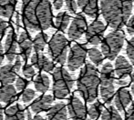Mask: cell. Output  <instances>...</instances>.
<instances>
[{
    "mask_svg": "<svg viewBox=\"0 0 134 120\" xmlns=\"http://www.w3.org/2000/svg\"><path fill=\"white\" fill-rule=\"evenodd\" d=\"M48 120H68V107L64 103H58L48 112Z\"/></svg>",
    "mask_w": 134,
    "mask_h": 120,
    "instance_id": "obj_20",
    "label": "cell"
},
{
    "mask_svg": "<svg viewBox=\"0 0 134 120\" xmlns=\"http://www.w3.org/2000/svg\"><path fill=\"white\" fill-rule=\"evenodd\" d=\"M48 52L49 57L60 65H64L68 59V50H69V41L61 33H57L52 37L48 42Z\"/></svg>",
    "mask_w": 134,
    "mask_h": 120,
    "instance_id": "obj_7",
    "label": "cell"
},
{
    "mask_svg": "<svg viewBox=\"0 0 134 120\" xmlns=\"http://www.w3.org/2000/svg\"><path fill=\"white\" fill-rule=\"evenodd\" d=\"M126 53H127L129 59L131 60V64L134 65V37L130 39L128 42L127 46H126Z\"/></svg>",
    "mask_w": 134,
    "mask_h": 120,
    "instance_id": "obj_30",
    "label": "cell"
},
{
    "mask_svg": "<svg viewBox=\"0 0 134 120\" xmlns=\"http://www.w3.org/2000/svg\"><path fill=\"white\" fill-rule=\"evenodd\" d=\"M88 56L90 57V59L91 60L92 63L95 65H97V67L100 65L103 62V59H104V56L101 53V51H99V49H97L95 47H92L88 49Z\"/></svg>",
    "mask_w": 134,
    "mask_h": 120,
    "instance_id": "obj_29",
    "label": "cell"
},
{
    "mask_svg": "<svg viewBox=\"0 0 134 120\" xmlns=\"http://www.w3.org/2000/svg\"><path fill=\"white\" fill-rule=\"evenodd\" d=\"M88 48L82 44H75L71 46L68 56V67L70 71H76L84 65L88 55Z\"/></svg>",
    "mask_w": 134,
    "mask_h": 120,
    "instance_id": "obj_8",
    "label": "cell"
},
{
    "mask_svg": "<svg viewBox=\"0 0 134 120\" xmlns=\"http://www.w3.org/2000/svg\"><path fill=\"white\" fill-rule=\"evenodd\" d=\"M34 86L37 91L39 93H45L49 88L50 79L46 74H39L37 76L34 81Z\"/></svg>",
    "mask_w": 134,
    "mask_h": 120,
    "instance_id": "obj_23",
    "label": "cell"
},
{
    "mask_svg": "<svg viewBox=\"0 0 134 120\" xmlns=\"http://www.w3.org/2000/svg\"><path fill=\"white\" fill-rule=\"evenodd\" d=\"M4 119V111H3V106H2L1 103H0V120Z\"/></svg>",
    "mask_w": 134,
    "mask_h": 120,
    "instance_id": "obj_45",
    "label": "cell"
},
{
    "mask_svg": "<svg viewBox=\"0 0 134 120\" xmlns=\"http://www.w3.org/2000/svg\"><path fill=\"white\" fill-rule=\"evenodd\" d=\"M18 46H19L20 57L25 63H27L33 49V41L26 31H22L20 33L18 37Z\"/></svg>",
    "mask_w": 134,
    "mask_h": 120,
    "instance_id": "obj_14",
    "label": "cell"
},
{
    "mask_svg": "<svg viewBox=\"0 0 134 120\" xmlns=\"http://www.w3.org/2000/svg\"><path fill=\"white\" fill-rule=\"evenodd\" d=\"M115 83L117 84L118 86H120V87H125V86L128 85V80L127 79H119L117 81H115Z\"/></svg>",
    "mask_w": 134,
    "mask_h": 120,
    "instance_id": "obj_40",
    "label": "cell"
},
{
    "mask_svg": "<svg viewBox=\"0 0 134 120\" xmlns=\"http://www.w3.org/2000/svg\"><path fill=\"white\" fill-rule=\"evenodd\" d=\"M125 40V35L121 30H114L109 33L100 45L101 53L109 60H114L118 57L119 53L122 49Z\"/></svg>",
    "mask_w": 134,
    "mask_h": 120,
    "instance_id": "obj_6",
    "label": "cell"
},
{
    "mask_svg": "<svg viewBox=\"0 0 134 120\" xmlns=\"http://www.w3.org/2000/svg\"><path fill=\"white\" fill-rule=\"evenodd\" d=\"M66 4V7L71 14H76L78 10V4L76 0H64Z\"/></svg>",
    "mask_w": 134,
    "mask_h": 120,
    "instance_id": "obj_33",
    "label": "cell"
},
{
    "mask_svg": "<svg viewBox=\"0 0 134 120\" xmlns=\"http://www.w3.org/2000/svg\"><path fill=\"white\" fill-rule=\"evenodd\" d=\"M74 86V80L64 67H57L53 72V95L56 98L63 99L69 95Z\"/></svg>",
    "mask_w": 134,
    "mask_h": 120,
    "instance_id": "obj_5",
    "label": "cell"
},
{
    "mask_svg": "<svg viewBox=\"0 0 134 120\" xmlns=\"http://www.w3.org/2000/svg\"><path fill=\"white\" fill-rule=\"evenodd\" d=\"M16 31H19L20 27V15L19 13H16Z\"/></svg>",
    "mask_w": 134,
    "mask_h": 120,
    "instance_id": "obj_41",
    "label": "cell"
},
{
    "mask_svg": "<svg viewBox=\"0 0 134 120\" xmlns=\"http://www.w3.org/2000/svg\"><path fill=\"white\" fill-rule=\"evenodd\" d=\"M33 120H45L44 118H43L41 116H39V115H37V116H35V117H34V119Z\"/></svg>",
    "mask_w": 134,
    "mask_h": 120,
    "instance_id": "obj_46",
    "label": "cell"
},
{
    "mask_svg": "<svg viewBox=\"0 0 134 120\" xmlns=\"http://www.w3.org/2000/svg\"><path fill=\"white\" fill-rule=\"evenodd\" d=\"M64 3V0H53V5H54V8L56 10H58L62 7Z\"/></svg>",
    "mask_w": 134,
    "mask_h": 120,
    "instance_id": "obj_39",
    "label": "cell"
},
{
    "mask_svg": "<svg viewBox=\"0 0 134 120\" xmlns=\"http://www.w3.org/2000/svg\"><path fill=\"white\" fill-rule=\"evenodd\" d=\"M26 113L21 105L16 104L9 106L5 111V120H25Z\"/></svg>",
    "mask_w": 134,
    "mask_h": 120,
    "instance_id": "obj_21",
    "label": "cell"
},
{
    "mask_svg": "<svg viewBox=\"0 0 134 120\" xmlns=\"http://www.w3.org/2000/svg\"><path fill=\"white\" fill-rule=\"evenodd\" d=\"M48 37L46 33L44 32H39L37 35H36L35 39L33 40V49L35 53H39V52L43 51L46 46L47 42H48Z\"/></svg>",
    "mask_w": 134,
    "mask_h": 120,
    "instance_id": "obj_26",
    "label": "cell"
},
{
    "mask_svg": "<svg viewBox=\"0 0 134 120\" xmlns=\"http://www.w3.org/2000/svg\"><path fill=\"white\" fill-rule=\"evenodd\" d=\"M31 64L38 70L45 71L47 73L55 70V64L48 57L42 53H34L31 56Z\"/></svg>",
    "mask_w": 134,
    "mask_h": 120,
    "instance_id": "obj_13",
    "label": "cell"
},
{
    "mask_svg": "<svg viewBox=\"0 0 134 120\" xmlns=\"http://www.w3.org/2000/svg\"><path fill=\"white\" fill-rule=\"evenodd\" d=\"M18 41H16V34L13 29H10L7 35L4 45L5 57L9 62H13L16 57V47H18Z\"/></svg>",
    "mask_w": 134,
    "mask_h": 120,
    "instance_id": "obj_12",
    "label": "cell"
},
{
    "mask_svg": "<svg viewBox=\"0 0 134 120\" xmlns=\"http://www.w3.org/2000/svg\"><path fill=\"white\" fill-rule=\"evenodd\" d=\"M22 72H23V75L25 76V77L27 78V79H31L36 74L35 68L33 67V65H27V64H26V65L22 67Z\"/></svg>",
    "mask_w": 134,
    "mask_h": 120,
    "instance_id": "obj_32",
    "label": "cell"
},
{
    "mask_svg": "<svg viewBox=\"0 0 134 120\" xmlns=\"http://www.w3.org/2000/svg\"><path fill=\"white\" fill-rule=\"evenodd\" d=\"M115 74L119 79H125L132 74V65L123 56H119L115 61Z\"/></svg>",
    "mask_w": 134,
    "mask_h": 120,
    "instance_id": "obj_15",
    "label": "cell"
},
{
    "mask_svg": "<svg viewBox=\"0 0 134 120\" xmlns=\"http://www.w3.org/2000/svg\"><path fill=\"white\" fill-rule=\"evenodd\" d=\"M28 84H29V81L27 79H25L24 77H21V76L18 77V79L16 80V87L18 91H22V90H24Z\"/></svg>",
    "mask_w": 134,
    "mask_h": 120,
    "instance_id": "obj_34",
    "label": "cell"
},
{
    "mask_svg": "<svg viewBox=\"0 0 134 120\" xmlns=\"http://www.w3.org/2000/svg\"><path fill=\"white\" fill-rule=\"evenodd\" d=\"M99 76L95 65L87 63L79 75L77 87L84 100L92 103L97 99L99 88Z\"/></svg>",
    "mask_w": 134,
    "mask_h": 120,
    "instance_id": "obj_3",
    "label": "cell"
},
{
    "mask_svg": "<svg viewBox=\"0 0 134 120\" xmlns=\"http://www.w3.org/2000/svg\"><path fill=\"white\" fill-rule=\"evenodd\" d=\"M101 120H123L116 107L112 106H108L103 110L101 115Z\"/></svg>",
    "mask_w": 134,
    "mask_h": 120,
    "instance_id": "obj_27",
    "label": "cell"
},
{
    "mask_svg": "<svg viewBox=\"0 0 134 120\" xmlns=\"http://www.w3.org/2000/svg\"><path fill=\"white\" fill-rule=\"evenodd\" d=\"M113 101L117 110L123 112L132 101L131 94L127 88H120L116 92Z\"/></svg>",
    "mask_w": 134,
    "mask_h": 120,
    "instance_id": "obj_16",
    "label": "cell"
},
{
    "mask_svg": "<svg viewBox=\"0 0 134 120\" xmlns=\"http://www.w3.org/2000/svg\"><path fill=\"white\" fill-rule=\"evenodd\" d=\"M35 91H34L33 89L31 88H27L24 90L23 94H22L21 95V100L23 101L24 103H26V104H27V103H29L31 100H33L34 97H35Z\"/></svg>",
    "mask_w": 134,
    "mask_h": 120,
    "instance_id": "obj_31",
    "label": "cell"
},
{
    "mask_svg": "<svg viewBox=\"0 0 134 120\" xmlns=\"http://www.w3.org/2000/svg\"><path fill=\"white\" fill-rule=\"evenodd\" d=\"M103 112V105L99 101L94 102L88 110V116L91 120L98 119Z\"/></svg>",
    "mask_w": 134,
    "mask_h": 120,
    "instance_id": "obj_28",
    "label": "cell"
},
{
    "mask_svg": "<svg viewBox=\"0 0 134 120\" xmlns=\"http://www.w3.org/2000/svg\"><path fill=\"white\" fill-rule=\"evenodd\" d=\"M53 101L54 97L51 95H43L34 100V102L30 106V108L34 113H40L42 111L50 109Z\"/></svg>",
    "mask_w": 134,
    "mask_h": 120,
    "instance_id": "obj_18",
    "label": "cell"
},
{
    "mask_svg": "<svg viewBox=\"0 0 134 120\" xmlns=\"http://www.w3.org/2000/svg\"><path fill=\"white\" fill-rule=\"evenodd\" d=\"M88 29L87 19L82 14H78L72 20L68 30V35L71 40L80 39Z\"/></svg>",
    "mask_w": 134,
    "mask_h": 120,
    "instance_id": "obj_11",
    "label": "cell"
},
{
    "mask_svg": "<svg viewBox=\"0 0 134 120\" xmlns=\"http://www.w3.org/2000/svg\"><path fill=\"white\" fill-rule=\"evenodd\" d=\"M99 10L111 28L120 30L131 18L132 0H99Z\"/></svg>",
    "mask_w": 134,
    "mask_h": 120,
    "instance_id": "obj_2",
    "label": "cell"
},
{
    "mask_svg": "<svg viewBox=\"0 0 134 120\" xmlns=\"http://www.w3.org/2000/svg\"><path fill=\"white\" fill-rule=\"evenodd\" d=\"M16 90L14 86L5 85L0 87V101L5 104H9L16 100Z\"/></svg>",
    "mask_w": 134,
    "mask_h": 120,
    "instance_id": "obj_22",
    "label": "cell"
},
{
    "mask_svg": "<svg viewBox=\"0 0 134 120\" xmlns=\"http://www.w3.org/2000/svg\"><path fill=\"white\" fill-rule=\"evenodd\" d=\"M14 65H15V67H16V68L18 69V71L19 72L20 68L22 67V61H21V57H20V55L16 56V59H15Z\"/></svg>",
    "mask_w": 134,
    "mask_h": 120,
    "instance_id": "obj_38",
    "label": "cell"
},
{
    "mask_svg": "<svg viewBox=\"0 0 134 120\" xmlns=\"http://www.w3.org/2000/svg\"><path fill=\"white\" fill-rule=\"evenodd\" d=\"M126 119L134 120V101L131 104V106L128 108L127 113H126Z\"/></svg>",
    "mask_w": 134,
    "mask_h": 120,
    "instance_id": "obj_37",
    "label": "cell"
},
{
    "mask_svg": "<svg viewBox=\"0 0 134 120\" xmlns=\"http://www.w3.org/2000/svg\"><path fill=\"white\" fill-rule=\"evenodd\" d=\"M107 27L103 22H101L100 20H95L88 26L85 33L86 40L90 45H94V46L100 44L104 39V33Z\"/></svg>",
    "mask_w": 134,
    "mask_h": 120,
    "instance_id": "obj_9",
    "label": "cell"
},
{
    "mask_svg": "<svg viewBox=\"0 0 134 120\" xmlns=\"http://www.w3.org/2000/svg\"><path fill=\"white\" fill-rule=\"evenodd\" d=\"M18 73L15 65L7 64L0 68V82L3 86L11 85L16 80V74Z\"/></svg>",
    "mask_w": 134,
    "mask_h": 120,
    "instance_id": "obj_19",
    "label": "cell"
},
{
    "mask_svg": "<svg viewBox=\"0 0 134 120\" xmlns=\"http://www.w3.org/2000/svg\"><path fill=\"white\" fill-rule=\"evenodd\" d=\"M7 28H8V23L3 18H0V37H4Z\"/></svg>",
    "mask_w": 134,
    "mask_h": 120,
    "instance_id": "obj_36",
    "label": "cell"
},
{
    "mask_svg": "<svg viewBox=\"0 0 134 120\" xmlns=\"http://www.w3.org/2000/svg\"><path fill=\"white\" fill-rule=\"evenodd\" d=\"M22 20L31 31H42L53 25V12L49 0H23Z\"/></svg>",
    "mask_w": 134,
    "mask_h": 120,
    "instance_id": "obj_1",
    "label": "cell"
},
{
    "mask_svg": "<svg viewBox=\"0 0 134 120\" xmlns=\"http://www.w3.org/2000/svg\"><path fill=\"white\" fill-rule=\"evenodd\" d=\"M26 117H27V120H32V117H31V113L28 109L26 110Z\"/></svg>",
    "mask_w": 134,
    "mask_h": 120,
    "instance_id": "obj_44",
    "label": "cell"
},
{
    "mask_svg": "<svg viewBox=\"0 0 134 120\" xmlns=\"http://www.w3.org/2000/svg\"><path fill=\"white\" fill-rule=\"evenodd\" d=\"M115 69L110 62H106L102 65L99 75V94L101 99L109 105L115 95Z\"/></svg>",
    "mask_w": 134,
    "mask_h": 120,
    "instance_id": "obj_4",
    "label": "cell"
},
{
    "mask_svg": "<svg viewBox=\"0 0 134 120\" xmlns=\"http://www.w3.org/2000/svg\"><path fill=\"white\" fill-rule=\"evenodd\" d=\"M126 29H127V32L129 35H134V15L128 21L127 25H126Z\"/></svg>",
    "mask_w": 134,
    "mask_h": 120,
    "instance_id": "obj_35",
    "label": "cell"
},
{
    "mask_svg": "<svg viewBox=\"0 0 134 120\" xmlns=\"http://www.w3.org/2000/svg\"><path fill=\"white\" fill-rule=\"evenodd\" d=\"M16 0H0V16L10 17L16 7Z\"/></svg>",
    "mask_w": 134,
    "mask_h": 120,
    "instance_id": "obj_24",
    "label": "cell"
},
{
    "mask_svg": "<svg viewBox=\"0 0 134 120\" xmlns=\"http://www.w3.org/2000/svg\"><path fill=\"white\" fill-rule=\"evenodd\" d=\"M4 52H5V50H4V48H3L1 41H0V65H1L2 62H3V60H4Z\"/></svg>",
    "mask_w": 134,
    "mask_h": 120,
    "instance_id": "obj_42",
    "label": "cell"
},
{
    "mask_svg": "<svg viewBox=\"0 0 134 120\" xmlns=\"http://www.w3.org/2000/svg\"><path fill=\"white\" fill-rule=\"evenodd\" d=\"M70 22V16L67 12H60L57 15L55 18V27L58 30L61 32H65L68 28Z\"/></svg>",
    "mask_w": 134,
    "mask_h": 120,
    "instance_id": "obj_25",
    "label": "cell"
},
{
    "mask_svg": "<svg viewBox=\"0 0 134 120\" xmlns=\"http://www.w3.org/2000/svg\"><path fill=\"white\" fill-rule=\"evenodd\" d=\"M78 7L83 13L91 18H96L99 16V5L98 0H76Z\"/></svg>",
    "mask_w": 134,
    "mask_h": 120,
    "instance_id": "obj_17",
    "label": "cell"
},
{
    "mask_svg": "<svg viewBox=\"0 0 134 120\" xmlns=\"http://www.w3.org/2000/svg\"><path fill=\"white\" fill-rule=\"evenodd\" d=\"M68 112L72 120H87L88 110L82 101L76 95L69 97L68 102Z\"/></svg>",
    "mask_w": 134,
    "mask_h": 120,
    "instance_id": "obj_10",
    "label": "cell"
},
{
    "mask_svg": "<svg viewBox=\"0 0 134 120\" xmlns=\"http://www.w3.org/2000/svg\"><path fill=\"white\" fill-rule=\"evenodd\" d=\"M131 90L132 95H134V72L131 75Z\"/></svg>",
    "mask_w": 134,
    "mask_h": 120,
    "instance_id": "obj_43",
    "label": "cell"
}]
</instances>
